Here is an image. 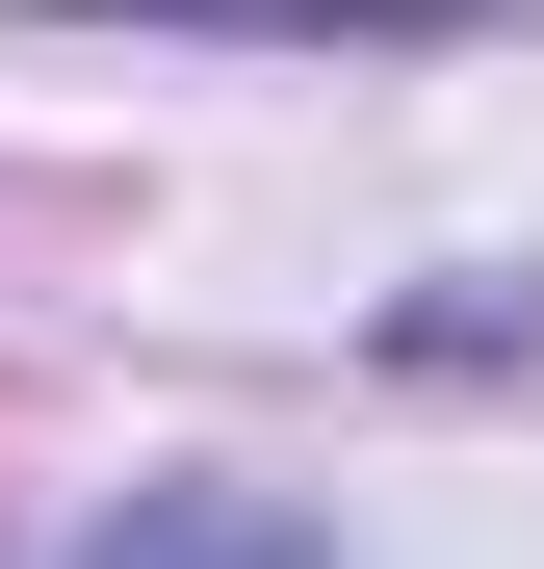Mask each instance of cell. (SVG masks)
Wrapping results in <instances>:
<instances>
[{"instance_id":"1","label":"cell","mask_w":544,"mask_h":569,"mask_svg":"<svg viewBox=\"0 0 544 569\" xmlns=\"http://www.w3.org/2000/svg\"><path fill=\"white\" fill-rule=\"evenodd\" d=\"M78 569H337V543H311L286 492H130V518L78 543Z\"/></svg>"},{"instance_id":"2","label":"cell","mask_w":544,"mask_h":569,"mask_svg":"<svg viewBox=\"0 0 544 569\" xmlns=\"http://www.w3.org/2000/svg\"><path fill=\"white\" fill-rule=\"evenodd\" d=\"M156 27H286V52H441L467 0H156Z\"/></svg>"}]
</instances>
